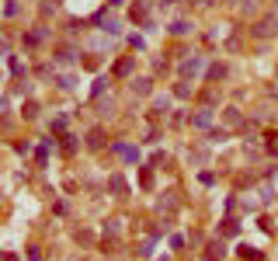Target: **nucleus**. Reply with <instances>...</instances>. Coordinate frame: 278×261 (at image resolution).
Listing matches in <instances>:
<instances>
[{"mask_svg": "<svg viewBox=\"0 0 278 261\" xmlns=\"http://www.w3.org/2000/svg\"><path fill=\"white\" fill-rule=\"evenodd\" d=\"M251 35L254 39H271V35H278V11H268L264 18H257L251 25Z\"/></svg>", "mask_w": 278, "mask_h": 261, "instance_id": "obj_1", "label": "nucleus"}, {"mask_svg": "<svg viewBox=\"0 0 278 261\" xmlns=\"http://www.w3.org/2000/svg\"><path fill=\"white\" fill-rule=\"evenodd\" d=\"M94 25H98L104 35H111V39H118V35H122V25H118V18H111V14H108V7L94 14Z\"/></svg>", "mask_w": 278, "mask_h": 261, "instance_id": "obj_2", "label": "nucleus"}, {"mask_svg": "<svg viewBox=\"0 0 278 261\" xmlns=\"http://www.w3.org/2000/svg\"><path fill=\"white\" fill-rule=\"evenodd\" d=\"M49 35H52V31H49L46 25H35L31 31H25V35H21V42H25L28 49H35V46H42V42L49 39Z\"/></svg>", "mask_w": 278, "mask_h": 261, "instance_id": "obj_3", "label": "nucleus"}, {"mask_svg": "<svg viewBox=\"0 0 278 261\" xmlns=\"http://www.w3.org/2000/svg\"><path fill=\"white\" fill-rule=\"evenodd\" d=\"M181 77H198V73H202L205 70V59L202 56H191V59H181Z\"/></svg>", "mask_w": 278, "mask_h": 261, "instance_id": "obj_4", "label": "nucleus"}, {"mask_svg": "<svg viewBox=\"0 0 278 261\" xmlns=\"http://www.w3.org/2000/svg\"><path fill=\"white\" fill-rule=\"evenodd\" d=\"M111 154H118L126 164H136L139 160V150H136V146H129V143H111Z\"/></svg>", "mask_w": 278, "mask_h": 261, "instance_id": "obj_5", "label": "nucleus"}, {"mask_svg": "<svg viewBox=\"0 0 278 261\" xmlns=\"http://www.w3.org/2000/svg\"><path fill=\"white\" fill-rule=\"evenodd\" d=\"M212 126V108H198L191 115V129H209Z\"/></svg>", "mask_w": 278, "mask_h": 261, "instance_id": "obj_6", "label": "nucleus"}, {"mask_svg": "<svg viewBox=\"0 0 278 261\" xmlns=\"http://www.w3.org/2000/svg\"><path fill=\"white\" fill-rule=\"evenodd\" d=\"M205 258H209V261H223V258H226V244H223V240H209V244H205Z\"/></svg>", "mask_w": 278, "mask_h": 261, "instance_id": "obj_7", "label": "nucleus"}, {"mask_svg": "<svg viewBox=\"0 0 278 261\" xmlns=\"http://www.w3.org/2000/svg\"><path fill=\"white\" fill-rule=\"evenodd\" d=\"M76 56H80V52H76L73 46H63V49H56V63H59V66H70V63H76Z\"/></svg>", "mask_w": 278, "mask_h": 261, "instance_id": "obj_8", "label": "nucleus"}, {"mask_svg": "<svg viewBox=\"0 0 278 261\" xmlns=\"http://www.w3.org/2000/svg\"><path fill=\"white\" fill-rule=\"evenodd\" d=\"M129 87H132V94L146 98V94L153 91V80H150V77H132V84H129Z\"/></svg>", "mask_w": 278, "mask_h": 261, "instance_id": "obj_9", "label": "nucleus"}, {"mask_svg": "<svg viewBox=\"0 0 278 261\" xmlns=\"http://www.w3.org/2000/svg\"><path fill=\"white\" fill-rule=\"evenodd\" d=\"M167 31H171V35H177V39H184V35H191V31H195V25H191V21H184V18H177Z\"/></svg>", "mask_w": 278, "mask_h": 261, "instance_id": "obj_10", "label": "nucleus"}, {"mask_svg": "<svg viewBox=\"0 0 278 261\" xmlns=\"http://www.w3.org/2000/svg\"><path fill=\"white\" fill-rule=\"evenodd\" d=\"M146 18H150V0H136V4H132V21L146 25Z\"/></svg>", "mask_w": 278, "mask_h": 261, "instance_id": "obj_11", "label": "nucleus"}, {"mask_svg": "<svg viewBox=\"0 0 278 261\" xmlns=\"http://www.w3.org/2000/svg\"><path fill=\"white\" fill-rule=\"evenodd\" d=\"M236 254H240L244 261H264V254L257 247H251V244H240V247H236Z\"/></svg>", "mask_w": 278, "mask_h": 261, "instance_id": "obj_12", "label": "nucleus"}, {"mask_svg": "<svg viewBox=\"0 0 278 261\" xmlns=\"http://www.w3.org/2000/svg\"><path fill=\"white\" fill-rule=\"evenodd\" d=\"M236 234H240V223H236L233 216H226L223 227H219V237H236Z\"/></svg>", "mask_w": 278, "mask_h": 261, "instance_id": "obj_13", "label": "nucleus"}, {"mask_svg": "<svg viewBox=\"0 0 278 261\" xmlns=\"http://www.w3.org/2000/svg\"><path fill=\"white\" fill-rule=\"evenodd\" d=\"M226 73H229V66H226V63H212V66H209V73H205V77H209V80L216 84V80H226Z\"/></svg>", "mask_w": 278, "mask_h": 261, "instance_id": "obj_14", "label": "nucleus"}, {"mask_svg": "<svg viewBox=\"0 0 278 261\" xmlns=\"http://www.w3.org/2000/svg\"><path fill=\"white\" fill-rule=\"evenodd\" d=\"M108 188H111L115 195H126V192H129V184H126L122 174H111V178H108Z\"/></svg>", "mask_w": 278, "mask_h": 261, "instance_id": "obj_15", "label": "nucleus"}, {"mask_svg": "<svg viewBox=\"0 0 278 261\" xmlns=\"http://www.w3.org/2000/svg\"><path fill=\"white\" fill-rule=\"evenodd\" d=\"M132 66H136V56H126V59H118L115 73H118V77H129V73H132Z\"/></svg>", "mask_w": 278, "mask_h": 261, "instance_id": "obj_16", "label": "nucleus"}, {"mask_svg": "<svg viewBox=\"0 0 278 261\" xmlns=\"http://www.w3.org/2000/svg\"><path fill=\"white\" fill-rule=\"evenodd\" d=\"M56 87H59V91H73V87H76V77H73V73H59V77H56Z\"/></svg>", "mask_w": 278, "mask_h": 261, "instance_id": "obj_17", "label": "nucleus"}, {"mask_svg": "<svg viewBox=\"0 0 278 261\" xmlns=\"http://www.w3.org/2000/svg\"><path fill=\"white\" fill-rule=\"evenodd\" d=\"M87 146H91V150H101V146H104V132L101 129H91L87 132Z\"/></svg>", "mask_w": 278, "mask_h": 261, "instance_id": "obj_18", "label": "nucleus"}, {"mask_svg": "<svg viewBox=\"0 0 278 261\" xmlns=\"http://www.w3.org/2000/svg\"><path fill=\"white\" fill-rule=\"evenodd\" d=\"M153 108H156L153 115H160V111H171V98H167V94H156V98H153Z\"/></svg>", "mask_w": 278, "mask_h": 261, "instance_id": "obj_19", "label": "nucleus"}, {"mask_svg": "<svg viewBox=\"0 0 278 261\" xmlns=\"http://www.w3.org/2000/svg\"><path fill=\"white\" fill-rule=\"evenodd\" d=\"M223 119H226V126H240V108H233V104H229V108L223 111Z\"/></svg>", "mask_w": 278, "mask_h": 261, "instance_id": "obj_20", "label": "nucleus"}, {"mask_svg": "<svg viewBox=\"0 0 278 261\" xmlns=\"http://www.w3.org/2000/svg\"><path fill=\"white\" fill-rule=\"evenodd\" d=\"M108 84H111L108 77H98V80H94V87H91V94H94V98H101V94L108 91Z\"/></svg>", "mask_w": 278, "mask_h": 261, "instance_id": "obj_21", "label": "nucleus"}, {"mask_svg": "<svg viewBox=\"0 0 278 261\" xmlns=\"http://www.w3.org/2000/svg\"><path fill=\"white\" fill-rule=\"evenodd\" d=\"M240 11L244 14H257L261 11V0H240Z\"/></svg>", "mask_w": 278, "mask_h": 261, "instance_id": "obj_22", "label": "nucleus"}, {"mask_svg": "<svg viewBox=\"0 0 278 261\" xmlns=\"http://www.w3.org/2000/svg\"><path fill=\"white\" fill-rule=\"evenodd\" d=\"M21 11V4H18V0H4V18H14Z\"/></svg>", "mask_w": 278, "mask_h": 261, "instance_id": "obj_23", "label": "nucleus"}, {"mask_svg": "<svg viewBox=\"0 0 278 261\" xmlns=\"http://www.w3.org/2000/svg\"><path fill=\"white\" fill-rule=\"evenodd\" d=\"M174 98H191V84H188V80H181V84L174 87Z\"/></svg>", "mask_w": 278, "mask_h": 261, "instance_id": "obj_24", "label": "nucleus"}, {"mask_svg": "<svg viewBox=\"0 0 278 261\" xmlns=\"http://www.w3.org/2000/svg\"><path fill=\"white\" fill-rule=\"evenodd\" d=\"M21 115H25V119H35V115H38V104H35V101H28V104L21 108Z\"/></svg>", "mask_w": 278, "mask_h": 261, "instance_id": "obj_25", "label": "nucleus"}, {"mask_svg": "<svg viewBox=\"0 0 278 261\" xmlns=\"http://www.w3.org/2000/svg\"><path fill=\"white\" fill-rule=\"evenodd\" d=\"M264 150H268L271 157H278V136H268V143H264Z\"/></svg>", "mask_w": 278, "mask_h": 261, "instance_id": "obj_26", "label": "nucleus"}, {"mask_svg": "<svg viewBox=\"0 0 278 261\" xmlns=\"http://www.w3.org/2000/svg\"><path fill=\"white\" fill-rule=\"evenodd\" d=\"M98 111H101V115H111V111H115V101L108 98V101H98Z\"/></svg>", "mask_w": 278, "mask_h": 261, "instance_id": "obj_27", "label": "nucleus"}, {"mask_svg": "<svg viewBox=\"0 0 278 261\" xmlns=\"http://www.w3.org/2000/svg\"><path fill=\"white\" fill-rule=\"evenodd\" d=\"M129 42H132V49H139V52L146 49V39H143V35H129Z\"/></svg>", "mask_w": 278, "mask_h": 261, "instance_id": "obj_28", "label": "nucleus"}, {"mask_svg": "<svg viewBox=\"0 0 278 261\" xmlns=\"http://www.w3.org/2000/svg\"><path fill=\"white\" fill-rule=\"evenodd\" d=\"M49 143H52V139H49ZM49 143L38 146V164H46V160H49Z\"/></svg>", "mask_w": 278, "mask_h": 261, "instance_id": "obj_29", "label": "nucleus"}, {"mask_svg": "<svg viewBox=\"0 0 278 261\" xmlns=\"http://www.w3.org/2000/svg\"><path fill=\"white\" fill-rule=\"evenodd\" d=\"M14 91H18V94H31V84H28V77H25V80H18V84H14Z\"/></svg>", "mask_w": 278, "mask_h": 261, "instance_id": "obj_30", "label": "nucleus"}, {"mask_svg": "<svg viewBox=\"0 0 278 261\" xmlns=\"http://www.w3.org/2000/svg\"><path fill=\"white\" fill-rule=\"evenodd\" d=\"M28 261H42V254H38V247H28Z\"/></svg>", "mask_w": 278, "mask_h": 261, "instance_id": "obj_31", "label": "nucleus"}, {"mask_svg": "<svg viewBox=\"0 0 278 261\" xmlns=\"http://www.w3.org/2000/svg\"><path fill=\"white\" fill-rule=\"evenodd\" d=\"M4 261H18V254H14V251H7V254H4Z\"/></svg>", "mask_w": 278, "mask_h": 261, "instance_id": "obj_32", "label": "nucleus"}, {"mask_svg": "<svg viewBox=\"0 0 278 261\" xmlns=\"http://www.w3.org/2000/svg\"><path fill=\"white\" fill-rule=\"evenodd\" d=\"M108 4H111V7H122V4H126V0H108Z\"/></svg>", "mask_w": 278, "mask_h": 261, "instance_id": "obj_33", "label": "nucleus"}, {"mask_svg": "<svg viewBox=\"0 0 278 261\" xmlns=\"http://www.w3.org/2000/svg\"><path fill=\"white\" fill-rule=\"evenodd\" d=\"M198 4H216V0H198Z\"/></svg>", "mask_w": 278, "mask_h": 261, "instance_id": "obj_34", "label": "nucleus"}, {"mask_svg": "<svg viewBox=\"0 0 278 261\" xmlns=\"http://www.w3.org/2000/svg\"><path fill=\"white\" fill-rule=\"evenodd\" d=\"M223 4H236V0H223Z\"/></svg>", "mask_w": 278, "mask_h": 261, "instance_id": "obj_35", "label": "nucleus"}, {"mask_svg": "<svg viewBox=\"0 0 278 261\" xmlns=\"http://www.w3.org/2000/svg\"><path fill=\"white\" fill-rule=\"evenodd\" d=\"M275 4H278V0H275Z\"/></svg>", "mask_w": 278, "mask_h": 261, "instance_id": "obj_36", "label": "nucleus"}]
</instances>
